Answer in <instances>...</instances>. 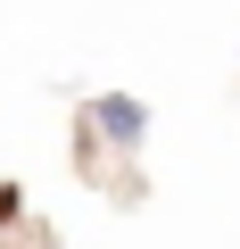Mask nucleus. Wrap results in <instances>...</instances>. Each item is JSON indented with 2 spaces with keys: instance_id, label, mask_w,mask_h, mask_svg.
I'll list each match as a JSON object with an SVG mask.
<instances>
[{
  "instance_id": "2",
  "label": "nucleus",
  "mask_w": 240,
  "mask_h": 249,
  "mask_svg": "<svg viewBox=\"0 0 240 249\" xmlns=\"http://www.w3.org/2000/svg\"><path fill=\"white\" fill-rule=\"evenodd\" d=\"M17 216H25V191H17V183H9V175H0V232H9V224H17Z\"/></svg>"
},
{
  "instance_id": "1",
  "label": "nucleus",
  "mask_w": 240,
  "mask_h": 249,
  "mask_svg": "<svg viewBox=\"0 0 240 249\" xmlns=\"http://www.w3.org/2000/svg\"><path fill=\"white\" fill-rule=\"evenodd\" d=\"M83 124H91L108 150H125V158L149 142V108H141L133 91H91V100H83Z\"/></svg>"
}]
</instances>
